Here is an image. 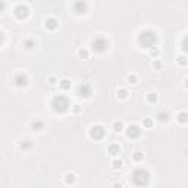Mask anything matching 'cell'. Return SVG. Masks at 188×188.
Returning <instances> with one entry per match:
<instances>
[{"label":"cell","instance_id":"obj_31","mask_svg":"<svg viewBox=\"0 0 188 188\" xmlns=\"http://www.w3.org/2000/svg\"><path fill=\"white\" fill-rule=\"evenodd\" d=\"M49 82H50L52 85H55V84L57 82V79H56V77H55V75H50V77H49Z\"/></svg>","mask_w":188,"mask_h":188},{"label":"cell","instance_id":"obj_23","mask_svg":"<svg viewBox=\"0 0 188 188\" xmlns=\"http://www.w3.org/2000/svg\"><path fill=\"white\" fill-rule=\"evenodd\" d=\"M32 147V143H31V141H24V143H21V149L22 150H28V149H31Z\"/></svg>","mask_w":188,"mask_h":188},{"label":"cell","instance_id":"obj_34","mask_svg":"<svg viewBox=\"0 0 188 188\" xmlns=\"http://www.w3.org/2000/svg\"><path fill=\"white\" fill-rule=\"evenodd\" d=\"M6 8V5H5V2H3V0H0V12H2L3 9Z\"/></svg>","mask_w":188,"mask_h":188},{"label":"cell","instance_id":"obj_12","mask_svg":"<svg viewBox=\"0 0 188 188\" xmlns=\"http://www.w3.org/2000/svg\"><path fill=\"white\" fill-rule=\"evenodd\" d=\"M107 153L110 156H118V154H119V147H118V144H110L107 147Z\"/></svg>","mask_w":188,"mask_h":188},{"label":"cell","instance_id":"obj_17","mask_svg":"<svg viewBox=\"0 0 188 188\" xmlns=\"http://www.w3.org/2000/svg\"><path fill=\"white\" fill-rule=\"evenodd\" d=\"M128 91L125 90V88H119V90H118V97H119L121 100H125L126 97H128Z\"/></svg>","mask_w":188,"mask_h":188},{"label":"cell","instance_id":"obj_5","mask_svg":"<svg viewBox=\"0 0 188 188\" xmlns=\"http://www.w3.org/2000/svg\"><path fill=\"white\" fill-rule=\"evenodd\" d=\"M90 137L94 140H102L104 137V128L102 125H93L90 128Z\"/></svg>","mask_w":188,"mask_h":188},{"label":"cell","instance_id":"obj_8","mask_svg":"<svg viewBox=\"0 0 188 188\" xmlns=\"http://www.w3.org/2000/svg\"><path fill=\"white\" fill-rule=\"evenodd\" d=\"M13 82H15V85H16V87H25V85H27V82H28V78H27V75H24L22 72H19V74H16V75H15Z\"/></svg>","mask_w":188,"mask_h":188},{"label":"cell","instance_id":"obj_10","mask_svg":"<svg viewBox=\"0 0 188 188\" xmlns=\"http://www.w3.org/2000/svg\"><path fill=\"white\" fill-rule=\"evenodd\" d=\"M57 25H59V22H57L56 18H47V19L44 21V27H46V30L55 31V30L57 28Z\"/></svg>","mask_w":188,"mask_h":188},{"label":"cell","instance_id":"obj_22","mask_svg":"<svg viewBox=\"0 0 188 188\" xmlns=\"http://www.w3.org/2000/svg\"><path fill=\"white\" fill-rule=\"evenodd\" d=\"M132 159H134V162H141V160H143V153H141V151H134Z\"/></svg>","mask_w":188,"mask_h":188},{"label":"cell","instance_id":"obj_2","mask_svg":"<svg viewBox=\"0 0 188 188\" xmlns=\"http://www.w3.org/2000/svg\"><path fill=\"white\" fill-rule=\"evenodd\" d=\"M149 181H150V173L146 169H137L132 173V182L137 187H144L149 184Z\"/></svg>","mask_w":188,"mask_h":188},{"label":"cell","instance_id":"obj_15","mask_svg":"<svg viewBox=\"0 0 188 188\" xmlns=\"http://www.w3.org/2000/svg\"><path fill=\"white\" fill-rule=\"evenodd\" d=\"M59 85H60V88H62L63 91H66V90L70 88V81H69L68 78H63V79L59 82Z\"/></svg>","mask_w":188,"mask_h":188},{"label":"cell","instance_id":"obj_30","mask_svg":"<svg viewBox=\"0 0 188 188\" xmlns=\"http://www.w3.org/2000/svg\"><path fill=\"white\" fill-rule=\"evenodd\" d=\"M178 62H179V65L185 66V63H187V60H185V56H179V57H178Z\"/></svg>","mask_w":188,"mask_h":188},{"label":"cell","instance_id":"obj_35","mask_svg":"<svg viewBox=\"0 0 188 188\" xmlns=\"http://www.w3.org/2000/svg\"><path fill=\"white\" fill-rule=\"evenodd\" d=\"M2 41H3V32L0 31V44H2Z\"/></svg>","mask_w":188,"mask_h":188},{"label":"cell","instance_id":"obj_13","mask_svg":"<svg viewBox=\"0 0 188 188\" xmlns=\"http://www.w3.org/2000/svg\"><path fill=\"white\" fill-rule=\"evenodd\" d=\"M43 126H44V124H43L40 119H35V121H32V124H31L32 131H40V129H43Z\"/></svg>","mask_w":188,"mask_h":188},{"label":"cell","instance_id":"obj_27","mask_svg":"<svg viewBox=\"0 0 188 188\" xmlns=\"http://www.w3.org/2000/svg\"><path fill=\"white\" fill-rule=\"evenodd\" d=\"M179 122H181V124H185V122H187V113H185V112H181V113H179Z\"/></svg>","mask_w":188,"mask_h":188},{"label":"cell","instance_id":"obj_25","mask_svg":"<svg viewBox=\"0 0 188 188\" xmlns=\"http://www.w3.org/2000/svg\"><path fill=\"white\" fill-rule=\"evenodd\" d=\"M78 55H79L81 59H87V57H88V50H85V49H79Z\"/></svg>","mask_w":188,"mask_h":188},{"label":"cell","instance_id":"obj_24","mask_svg":"<svg viewBox=\"0 0 188 188\" xmlns=\"http://www.w3.org/2000/svg\"><path fill=\"white\" fill-rule=\"evenodd\" d=\"M143 125H144V128H151L153 126V121L150 119V118H146V119L143 121Z\"/></svg>","mask_w":188,"mask_h":188},{"label":"cell","instance_id":"obj_4","mask_svg":"<svg viewBox=\"0 0 188 188\" xmlns=\"http://www.w3.org/2000/svg\"><path fill=\"white\" fill-rule=\"evenodd\" d=\"M107 41H106V38H103V37H97V38H94L93 40V49L96 50V52H99V53H102V52H104L106 49H107Z\"/></svg>","mask_w":188,"mask_h":188},{"label":"cell","instance_id":"obj_3","mask_svg":"<svg viewBox=\"0 0 188 188\" xmlns=\"http://www.w3.org/2000/svg\"><path fill=\"white\" fill-rule=\"evenodd\" d=\"M52 106H53V110L56 113H65L68 109H69V102L65 96H62V94H59V96H56L52 102Z\"/></svg>","mask_w":188,"mask_h":188},{"label":"cell","instance_id":"obj_1","mask_svg":"<svg viewBox=\"0 0 188 188\" xmlns=\"http://www.w3.org/2000/svg\"><path fill=\"white\" fill-rule=\"evenodd\" d=\"M138 41L140 44L146 47V49H150V47H154L156 41H157V37H156V32L153 31H143L138 37Z\"/></svg>","mask_w":188,"mask_h":188},{"label":"cell","instance_id":"obj_20","mask_svg":"<svg viewBox=\"0 0 188 188\" xmlns=\"http://www.w3.org/2000/svg\"><path fill=\"white\" fill-rule=\"evenodd\" d=\"M112 168H113L115 171L122 169V160H113V162H112Z\"/></svg>","mask_w":188,"mask_h":188},{"label":"cell","instance_id":"obj_7","mask_svg":"<svg viewBox=\"0 0 188 188\" xmlns=\"http://www.w3.org/2000/svg\"><path fill=\"white\" fill-rule=\"evenodd\" d=\"M87 9H88V6H87V2L85 0H77V2L74 3V10L77 12V13H85L87 12Z\"/></svg>","mask_w":188,"mask_h":188},{"label":"cell","instance_id":"obj_6","mask_svg":"<svg viewBox=\"0 0 188 188\" xmlns=\"http://www.w3.org/2000/svg\"><path fill=\"white\" fill-rule=\"evenodd\" d=\"M13 13H15V16H16L18 19H25V18L30 15V9H28V6H25V5H18V6L15 8Z\"/></svg>","mask_w":188,"mask_h":188},{"label":"cell","instance_id":"obj_16","mask_svg":"<svg viewBox=\"0 0 188 188\" xmlns=\"http://www.w3.org/2000/svg\"><path fill=\"white\" fill-rule=\"evenodd\" d=\"M24 46H25L28 50H31V49H34V47H35V41L31 40V38H27V40H24Z\"/></svg>","mask_w":188,"mask_h":188},{"label":"cell","instance_id":"obj_28","mask_svg":"<svg viewBox=\"0 0 188 188\" xmlns=\"http://www.w3.org/2000/svg\"><path fill=\"white\" fill-rule=\"evenodd\" d=\"M159 121L160 122H166L168 121V113H159Z\"/></svg>","mask_w":188,"mask_h":188},{"label":"cell","instance_id":"obj_18","mask_svg":"<svg viewBox=\"0 0 188 188\" xmlns=\"http://www.w3.org/2000/svg\"><path fill=\"white\" fill-rule=\"evenodd\" d=\"M147 102L151 103V104H154V103L157 102V94H154V93H149V94H147Z\"/></svg>","mask_w":188,"mask_h":188},{"label":"cell","instance_id":"obj_29","mask_svg":"<svg viewBox=\"0 0 188 188\" xmlns=\"http://www.w3.org/2000/svg\"><path fill=\"white\" fill-rule=\"evenodd\" d=\"M128 81H129V84H137V77L134 74H131V75H128Z\"/></svg>","mask_w":188,"mask_h":188},{"label":"cell","instance_id":"obj_14","mask_svg":"<svg viewBox=\"0 0 188 188\" xmlns=\"http://www.w3.org/2000/svg\"><path fill=\"white\" fill-rule=\"evenodd\" d=\"M113 131H115V132H122V131H124V122H122V121L113 122Z\"/></svg>","mask_w":188,"mask_h":188},{"label":"cell","instance_id":"obj_32","mask_svg":"<svg viewBox=\"0 0 188 188\" xmlns=\"http://www.w3.org/2000/svg\"><path fill=\"white\" fill-rule=\"evenodd\" d=\"M153 68H154V69H160V68H162V63H160L159 60H154V62H153Z\"/></svg>","mask_w":188,"mask_h":188},{"label":"cell","instance_id":"obj_19","mask_svg":"<svg viewBox=\"0 0 188 188\" xmlns=\"http://www.w3.org/2000/svg\"><path fill=\"white\" fill-rule=\"evenodd\" d=\"M74 181H75V175L74 173H66L65 175V184H74Z\"/></svg>","mask_w":188,"mask_h":188},{"label":"cell","instance_id":"obj_9","mask_svg":"<svg viewBox=\"0 0 188 188\" xmlns=\"http://www.w3.org/2000/svg\"><path fill=\"white\" fill-rule=\"evenodd\" d=\"M91 94V87L87 84V82H82L79 87H78V96L79 97H88Z\"/></svg>","mask_w":188,"mask_h":188},{"label":"cell","instance_id":"obj_21","mask_svg":"<svg viewBox=\"0 0 188 188\" xmlns=\"http://www.w3.org/2000/svg\"><path fill=\"white\" fill-rule=\"evenodd\" d=\"M159 53H160V50L157 49V47H150V56H151L153 59H156V57L159 56Z\"/></svg>","mask_w":188,"mask_h":188},{"label":"cell","instance_id":"obj_26","mask_svg":"<svg viewBox=\"0 0 188 188\" xmlns=\"http://www.w3.org/2000/svg\"><path fill=\"white\" fill-rule=\"evenodd\" d=\"M70 110H72V113H79L81 110H82V107L79 106V104H74V106H70Z\"/></svg>","mask_w":188,"mask_h":188},{"label":"cell","instance_id":"obj_33","mask_svg":"<svg viewBox=\"0 0 188 188\" xmlns=\"http://www.w3.org/2000/svg\"><path fill=\"white\" fill-rule=\"evenodd\" d=\"M182 49H184V52L187 50V37H184V40H182Z\"/></svg>","mask_w":188,"mask_h":188},{"label":"cell","instance_id":"obj_11","mask_svg":"<svg viewBox=\"0 0 188 188\" xmlns=\"http://www.w3.org/2000/svg\"><path fill=\"white\" fill-rule=\"evenodd\" d=\"M140 134H141V128L137 126V125H131V126L126 129V135H128L129 138H138Z\"/></svg>","mask_w":188,"mask_h":188}]
</instances>
